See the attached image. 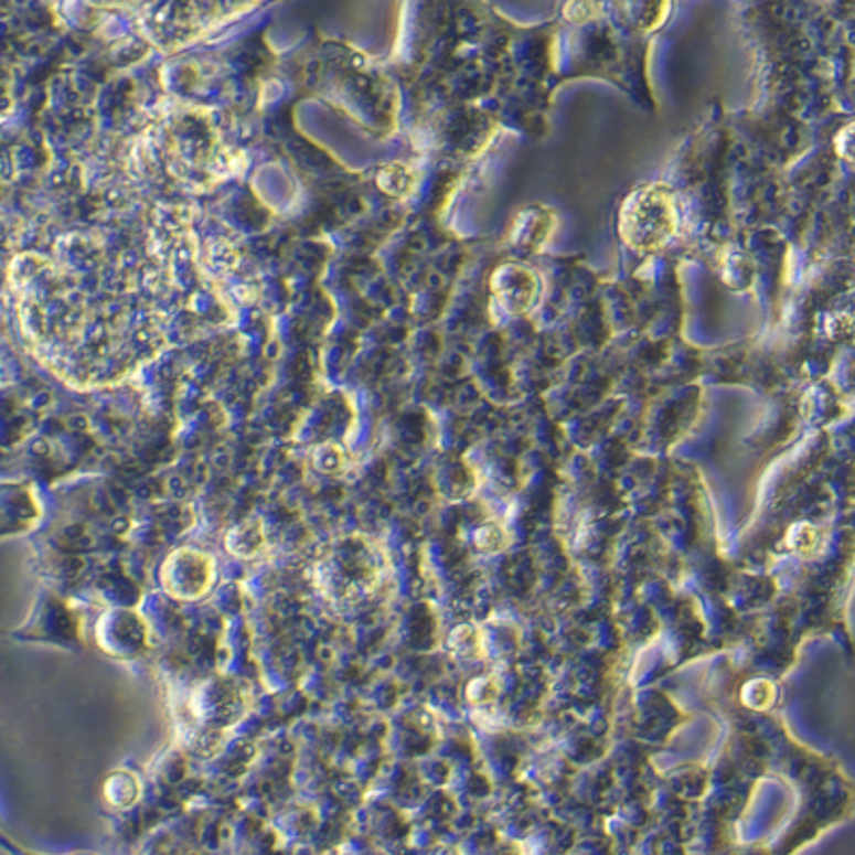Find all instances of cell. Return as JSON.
<instances>
[{
    "label": "cell",
    "mask_w": 855,
    "mask_h": 855,
    "mask_svg": "<svg viewBox=\"0 0 855 855\" xmlns=\"http://www.w3.org/2000/svg\"><path fill=\"white\" fill-rule=\"evenodd\" d=\"M678 229V207L674 193L663 184H649L633 191L620 207L618 232L627 246L638 253H656Z\"/></svg>",
    "instance_id": "obj_1"
},
{
    "label": "cell",
    "mask_w": 855,
    "mask_h": 855,
    "mask_svg": "<svg viewBox=\"0 0 855 855\" xmlns=\"http://www.w3.org/2000/svg\"><path fill=\"white\" fill-rule=\"evenodd\" d=\"M323 590L334 599H362L371 595L381 581V558L375 547L362 539H349L325 560L323 569Z\"/></svg>",
    "instance_id": "obj_2"
},
{
    "label": "cell",
    "mask_w": 855,
    "mask_h": 855,
    "mask_svg": "<svg viewBox=\"0 0 855 855\" xmlns=\"http://www.w3.org/2000/svg\"><path fill=\"white\" fill-rule=\"evenodd\" d=\"M212 576H214V567L210 556L193 549H182L173 554L163 569L165 588L180 599L202 597L212 584Z\"/></svg>",
    "instance_id": "obj_3"
},
{
    "label": "cell",
    "mask_w": 855,
    "mask_h": 855,
    "mask_svg": "<svg viewBox=\"0 0 855 855\" xmlns=\"http://www.w3.org/2000/svg\"><path fill=\"white\" fill-rule=\"evenodd\" d=\"M492 289L503 308L512 314H524L539 302L542 280L535 270L507 264L494 274Z\"/></svg>",
    "instance_id": "obj_4"
},
{
    "label": "cell",
    "mask_w": 855,
    "mask_h": 855,
    "mask_svg": "<svg viewBox=\"0 0 855 855\" xmlns=\"http://www.w3.org/2000/svg\"><path fill=\"white\" fill-rule=\"evenodd\" d=\"M99 642L114 656H136L146 646V629L136 614L111 612L101 618Z\"/></svg>",
    "instance_id": "obj_5"
},
{
    "label": "cell",
    "mask_w": 855,
    "mask_h": 855,
    "mask_svg": "<svg viewBox=\"0 0 855 855\" xmlns=\"http://www.w3.org/2000/svg\"><path fill=\"white\" fill-rule=\"evenodd\" d=\"M554 232V214L544 205L526 207L513 223V244L526 250H539Z\"/></svg>",
    "instance_id": "obj_6"
},
{
    "label": "cell",
    "mask_w": 855,
    "mask_h": 855,
    "mask_svg": "<svg viewBox=\"0 0 855 855\" xmlns=\"http://www.w3.org/2000/svg\"><path fill=\"white\" fill-rule=\"evenodd\" d=\"M836 152H838L843 159H847V161L855 163V122L847 125V127L838 133V137H836Z\"/></svg>",
    "instance_id": "obj_7"
},
{
    "label": "cell",
    "mask_w": 855,
    "mask_h": 855,
    "mask_svg": "<svg viewBox=\"0 0 855 855\" xmlns=\"http://www.w3.org/2000/svg\"><path fill=\"white\" fill-rule=\"evenodd\" d=\"M597 11H599L597 4H584V2H576V4H567L565 7L567 20H574V22H584V20L592 18Z\"/></svg>",
    "instance_id": "obj_8"
},
{
    "label": "cell",
    "mask_w": 855,
    "mask_h": 855,
    "mask_svg": "<svg viewBox=\"0 0 855 855\" xmlns=\"http://www.w3.org/2000/svg\"><path fill=\"white\" fill-rule=\"evenodd\" d=\"M239 546L236 547V554L242 556H250L253 554V547L248 546V542H253L255 546L259 547L264 544V535L261 531H238Z\"/></svg>",
    "instance_id": "obj_9"
}]
</instances>
